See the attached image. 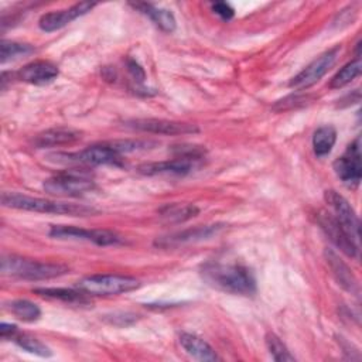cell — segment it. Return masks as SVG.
<instances>
[{"label":"cell","mask_w":362,"mask_h":362,"mask_svg":"<svg viewBox=\"0 0 362 362\" xmlns=\"http://www.w3.org/2000/svg\"><path fill=\"white\" fill-rule=\"evenodd\" d=\"M202 279L214 288L238 294L252 296L256 291V281L250 270L239 263L206 262L201 267Z\"/></svg>","instance_id":"cell-1"},{"label":"cell","mask_w":362,"mask_h":362,"mask_svg":"<svg viewBox=\"0 0 362 362\" xmlns=\"http://www.w3.org/2000/svg\"><path fill=\"white\" fill-rule=\"evenodd\" d=\"M1 204L7 208H14L20 211L40 212V214H55V215H69V216H88L96 214V209L82 204H69L62 201H51L38 197H30L18 192H3Z\"/></svg>","instance_id":"cell-2"},{"label":"cell","mask_w":362,"mask_h":362,"mask_svg":"<svg viewBox=\"0 0 362 362\" xmlns=\"http://www.w3.org/2000/svg\"><path fill=\"white\" fill-rule=\"evenodd\" d=\"M1 272L3 274L16 276L25 280H45L68 273V267L61 263L37 262L10 255L1 257Z\"/></svg>","instance_id":"cell-3"},{"label":"cell","mask_w":362,"mask_h":362,"mask_svg":"<svg viewBox=\"0 0 362 362\" xmlns=\"http://www.w3.org/2000/svg\"><path fill=\"white\" fill-rule=\"evenodd\" d=\"M140 287V281L123 274H92L81 279L76 288L88 296H117Z\"/></svg>","instance_id":"cell-4"},{"label":"cell","mask_w":362,"mask_h":362,"mask_svg":"<svg viewBox=\"0 0 362 362\" xmlns=\"http://www.w3.org/2000/svg\"><path fill=\"white\" fill-rule=\"evenodd\" d=\"M44 189L51 195L78 197L95 189V181L83 173L65 171L55 174L44 181Z\"/></svg>","instance_id":"cell-5"},{"label":"cell","mask_w":362,"mask_h":362,"mask_svg":"<svg viewBox=\"0 0 362 362\" xmlns=\"http://www.w3.org/2000/svg\"><path fill=\"white\" fill-rule=\"evenodd\" d=\"M341 52V45H335L325 52H322L320 57H317L314 61H311L303 71H300L291 81L290 88L296 90L308 89L310 86L315 85L327 72L328 69L335 64L338 55Z\"/></svg>","instance_id":"cell-6"},{"label":"cell","mask_w":362,"mask_h":362,"mask_svg":"<svg viewBox=\"0 0 362 362\" xmlns=\"http://www.w3.org/2000/svg\"><path fill=\"white\" fill-rule=\"evenodd\" d=\"M52 157L57 161L62 163H74L81 165H105V164H117L120 161V154L113 150L107 141L89 146L83 150L74 153H58Z\"/></svg>","instance_id":"cell-7"},{"label":"cell","mask_w":362,"mask_h":362,"mask_svg":"<svg viewBox=\"0 0 362 362\" xmlns=\"http://www.w3.org/2000/svg\"><path fill=\"white\" fill-rule=\"evenodd\" d=\"M49 236L55 239H75V240H88L99 246L119 245L123 242V238L113 230L107 229H83L72 225H52L49 229Z\"/></svg>","instance_id":"cell-8"},{"label":"cell","mask_w":362,"mask_h":362,"mask_svg":"<svg viewBox=\"0 0 362 362\" xmlns=\"http://www.w3.org/2000/svg\"><path fill=\"white\" fill-rule=\"evenodd\" d=\"M338 178L349 188H358L362 175L361 164V139L356 137L346 148L344 156L337 158L332 164Z\"/></svg>","instance_id":"cell-9"},{"label":"cell","mask_w":362,"mask_h":362,"mask_svg":"<svg viewBox=\"0 0 362 362\" xmlns=\"http://www.w3.org/2000/svg\"><path fill=\"white\" fill-rule=\"evenodd\" d=\"M324 199L331 208L334 218L342 225V228L351 235V238L359 243V219L352 205L337 191L328 189L324 194Z\"/></svg>","instance_id":"cell-10"},{"label":"cell","mask_w":362,"mask_h":362,"mask_svg":"<svg viewBox=\"0 0 362 362\" xmlns=\"http://www.w3.org/2000/svg\"><path fill=\"white\" fill-rule=\"evenodd\" d=\"M317 222L324 230V233L329 238V240L346 256L358 257L359 253V243H356L351 235L342 228V225L334 218L331 212L321 211L317 215Z\"/></svg>","instance_id":"cell-11"},{"label":"cell","mask_w":362,"mask_h":362,"mask_svg":"<svg viewBox=\"0 0 362 362\" xmlns=\"http://www.w3.org/2000/svg\"><path fill=\"white\" fill-rule=\"evenodd\" d=\"M126 126L139 132L165 134V136L192 134L199 130L197 124L175 122V120H165V119H132L126 122Z\"/></svg>","instance_id":"cell-12"},{"label":"cell","mask_w":362,"mask_h":362,"mask_svg":"<svg viewBox=\"0 0 362 362\" xmlns=\"http://www.w3.org/2000/svg\"><path fill=\"white\" fill-rule=\"evenodd\" d=\"M93 7H96V3L81 1V3H76V4H74V6H71L65 10L45 13L40 17L38 27L45 33L57 31V30L65 27L66 24H69L71 21L76 20L78 17L89 13Z\"/></svg>","instance_id":"cell-13"},{"label":"cell","mask_w":362,"mask_h":362,"mask_svg":"<svg viewBox=\"0 0 362 362\" xmlns=\"http://www.w3.org/2000/svg\"><path fill=\"white\" fill-rule=\"evenodd\" d=\"M222 228H223L222 223L195 226V228H189V229L168 235V236H161L154 243L156 246H160V247H175L187 243H195L205 239H211L212 236L218 235L222 230Z\"/></svg>","instance_id":"cell-14"},{"label":"cell","mask_w":362,"mask_h":362,"mask_svg":"<svg viewBox=\"0 0 362 362\" xmlns=\"http://www.w3.org/2000/svg\"><path fill=\"white\" fill-rule=\"evenodd\" d=\"M59 74V69L55 64L49 61H34L24 65L20 71L14 72L16 79L31 85H47L52 82Z\"/></svg>","instance_id":"cell-15"},{"label":"cell","mask_w":362,"mask_h":362,"mask_svg":"<svg viewBox=\"0 0 362 362\" xmlns=\"http://www.w3.org/2000/svg\"><path fill=\"white\" fill-rule=\"evenodd\" d=\"M82 137V132L72 129V127H52V129H47L41 133H38L34 140L33 144L37 148H45V147H57V146H65V144H71L75 143L76 140H79Z\"/></svg>","instance_id":"cell-16"},{"label":"cell","mask_w":362,"mask_h":362,"mask_svg":"<svg viewBox=\"0 0 362 362\" xmlns=\"http://www.w3.org/2000/svg\"><path fill=\"white\" fill-rule=\"evenodd\" d=\"M192 160L185 157H174L173 160L158 161V163H146L141 164L137 170L144 175H158V174H171V175H185L194 167Z\"/></svg>","instance_id":"cell-17"},{"label":"cell","mask_w":362,"mask_h":362,"mask_svg":"<svg viewBox=\"0 0 362 362\" xmlns=\"http://www.w3.org/2000/svg\"><path fill=\"white\" fill-rule=\"evenodd\" d=\"M325 260H327L329 269L332 270V274L337 279L338 284H341L345 290L351 291L352 294L359 296L358 280L354 276L352 270L344 263V260L341 257H338V255L331 249L325 250Z\"/></svg>","instance_id":"cell-18"},{"label":"cell","mask_w":362,"mask_h":362,"mask_svg":"<svg viewBox=\"0 0 362 362\" xmlns=\"http://www.w3.org/2000/svg\"><path fill=\"white\" fill-rule=\"evenodd\" d=\"M130 6L141 14L147 16L164 33H173L177 27L174 14L167 8H161L150 3H130Z\"/></svg>","instance_id":"cell-19"},{"label":"cell","mask_w":362,"mask_h":362,"mask_svg":"<svg viewBox=\"0 0 362 362\" xmlns=\"http://www.w3.org/2000/svg\"><path fill=\"white\" fill-rule=\"evenodd\" d=\"M180 344L184 351L198 361H216L218 355L214 348L201 337L191 332H182L180 335Z\"/></svg>","instance_id":"cell-20"},{"label":"cell","mask_w":362,"mask_h":362,"mask_svg":"<svg viewBox=\"0 0 362 362\" xmlns=\"http://www.w3.org/2000/svg\"><path fill=\"white\" fill-rule=\"evenodd\" d=\"M34 293L41 297L58 300L72 305H88L90 303L88 298V294L81 290L61 288V287H41V288H35Z\"/></svg>","instance_id":"cell-21"},{"label":"cell","mask_w":362,"mask_h":362,"mask_svg":"<svg viewBox=\"0 0 362 362\" xmlns=\"http://www.w3.org/2000/svg\"><path fill=\"white\" fill-rule=\"evenodd\" d=\"M198 212H199L198 206L194 204H188V202L167 204L158 209L160 218H163L167 222H173V223L188 221V219L197 216Z\"/></svg>","instance_id":"cell-22"},{"label":"cell","mask_w":362,"mask_h":362,"mask_svg":"<svg viewBox=\"0 0 362 362\" xmlns=\"http://www.w3.org/2000/svg\"><path fill=\"white\" fill-rule=\"evenodd\" d=\"M337 141V130L334 126L325 124L318 127L313 134V150L317 157H325L331 153Z\"/></svg>","instance_id":"cell-23"},{"label":"cell","mask_w":362,"mask_h":362,"mask_svg":"<svg viewBox=\"0 0 362 362\" xmlns=\"http://www.w3.org/2000/svg\"><path fill=\"white\" fill-rule=\"evenodd\" d=\"M362 71V62H361V58L359 55H356L355 59L349 61L348 64H345L334 76L332 79L329 81V88L331 89H339V88H344L345 85L351 83L356 76H359Z\"/></svg>","instance_id":"cell-24"},{"label":"cell","mask_w":362,"mask_h":362,"mask_svg":"<svg viewBox=\"0 0 362 362\" xmlns=\"http://www.w3.org/2000/svg\"><path fill=\"white\" fill-rule=\"evenodd\" d=\"M10 311L21 321L25 322H34L41 317V310L37 304H34L30 300H24V298H18V300H13L10 303Z\"/></svg>","instance_id":"cell-25"},{"label":"cell","mask_w":362,"mask_h":362,"mask_svg":"<svg viewBox=\"0 0 362 362\" xmlns=\"http://www.w3.org/2000/svg\"><path fill=\"white\" fill-rule=\"evenodd\" d=\"M33 52H34V47L30 44L3 40L1 47H0V61H1V64H6L7 61L18 59V58L30 55Z\"/></svg>","instance_id":"cell-26"},{"label":"cell","mask_w":362,"mask_h":362,"mask_svg":"<svg viewBox=\"0 0 362 362\" xmlns=\"http://www.w3.org/2000/svg\"><path fill=\"white\" fill-rule=\"evenodd\" d=\"M14 342L24 351L33 354V355H37V356H41V358H48L52 355L51 349L44 344L41 342L38 338L33 337V335H28V334H20L14 338Z\"/></svg>","instance_id":"cell-27"},{"label":"cell","mask_w":362,"mask_h":362,"mask_svg":"<svg viewBox=\"0 0 362 362\" xmlns=\"http://www.w3.org/2000/svg\"><path fill=\"white\" fill-rule=\"evenodd\" d=\"M266 346H267L272 358L277 362H287V361H294L296 359L290 354L287 346L283 344V341L273 332L266 334Z\"/></svg>","instance_id":"cell-28"},{"label":"cell","mask_w":362,"mask_h":362,"mask_svg":"<svg viewBox=\"0 0 362 362\" xmlns=\"http://www.w3.org/2000/svg\"><path fill=\"white\" fill-rule=\"evenodd\" d=\"M313 102V95H304V93H291L280 100H277L273 105V110L274 112H286V110H291L296 107H301L305 106L308 103Z\"/></svg>","instance_id":"cell-29"},{"label":"cell","mask_w":362,"mask_h":362,"mask_svg":"<svg viewBox=\"0 0 362 362\" xmlns=\"http://www.w3.org/2000/svg\"><path fill=\"white\" fill-rule=\"evenodd\" d=\"M107 144L122 156L123 153H132V151L148 148V146H154L156 143L146 141V140H113V141H107Z\"/></svg>","instance_id":"cell-30"},{"label":"cell","mask_w":362,"mask_h":362,"mask_svg":"<svg viewBox=\"0 0 362 362\" xmlns=\"http://www.w3.org/2000/svg\"><path fill=\"white\" fill-rule=\"evenodd\" d=\"M211 8H212V11H214L218 17H221L223 21H229V20L233 18V16H235L233 7H232L229 3H225V1L212 3V4H211Z\"/></svg>","instance_id":"cell-31"},{"label":"cell","mask_w":362,"mask_h":362,"mask_svg":"<svg viewBox=\"0 0 362 362\" xmlns=\"http://www.w3.org/2000/svg\"><path fill=\"white\" fill-rule=\"evenodd\" d=\"M126 65H127V69L130 72V75L134 78V81H139V82H143L144 78H146V74H144V69L134 61V59H127L126 61Z\"/></svg>","instance_id":"cell-32"},{"label":"cell","mask_w":362,"mask_h":362,"mask_svg":"<svg viewBox=\"0 0 362 362\" xmlns=\"http://www.w3.org/2000/svg\"><path fill=\"white\" fill-rule=\"evenodd\" d=\"M0 335L3 339L7 338H16L18 335V328L14 324H8V322H1L0 324Z\"/></svg>","instance_id":"cell-33"}]
</instances>
